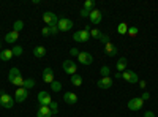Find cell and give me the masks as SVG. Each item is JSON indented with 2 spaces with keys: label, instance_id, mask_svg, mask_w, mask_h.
<instances>
[{
  "label": "cell",
  "instance_id": "14",
  "mask_svg": "<svg viewBox=\"0 0 158 117\" xmlns=\"http://www.w3.org/2000/svg\"><path fill=\"white\" fill-rule=\"evenodd\" d=\"M117 44H114V43H108V44H104V54H106L108 57H115L117 56Z\"/></svg>",
  "mask_w": 158,
  "mask_h": 117
},
{
  "label": "cell",
  "instance_id": "31",
  "mask_svg": "<svg viewBox=\"0 0 158 117\" xmlns=\"http://www.w3.org/2000/svg\"><path fill=\"white\" fill-rule=\"evenodd\" d=\"M98 41H100V43H103V44H108V43H109V35L101 32V35H100V38H98Z\"/></svg>",
  "mask_w": 158,
  "mask_h": 117
},
{
  "label": "cell",
  "instance_id": "33",
  "mask_svg": "<svg viewBox=\"0 0 158 117\" xmlns=\"http://www.w3.org/2000/svg\"><path fill=\"white\" fill-rule=\"evenodd\" d=\"M49 27V32H51V35H57L60 30H59V27H57V24H52V25H48Z\"/></svg>",
  "mask_w": 158,
  "mask_h": 117
},
{
  "label": "cell",
  "instance_id": "7",
  "mask_svg": "<svg viewBox=\"0 0 158 117\" xmlns=\"http://www.w3.org/2000/svg\"><path fill=\"white\" fill-rule=\"evenodd\" d=\"M36 98H38L40 106H49L51 103H52V98H51L49 92H46V90H41V92H38Z\"/></svg>",
  "mask_w": 158,
  "mask_h": 117
},
{
  "label": "cell",
  "instance_id": "8",
  "mask_svg": "<svg viewBox=\"0 0 158 117\" xmlns=\"http://www.w3.org/2000/svg\"><path fill=\"white\" fill-rule=\"evenodd\" d=\"M27 98H29V90L24 89V87H18L16 94H15V101L16 103H24V101H27Z\"/></svg>",
  "mask_w": 158,
  "mask_h": 117
},
{
  "label": "cell",
  "instance_id": "23",
  "mask_svg": "<svg viewBox=\"0 0 158 117\" xmlns=\"http://www.w3.org/2000/svg\"><path fill=\"white\" fill-rule=\"evenodd\" d=\"M128 27H130V25H128L127 22H120V24L117 25V33H118V35H125V33L128 32Z\"/></svg>",
  "mask_w": 158,
  "mask_h": 117
},
{
  "label": "cell",
  "instance_id": "12",
  "mask_svg": "<svg viewBox=\"0 0 158 117\" xmlns=\"http://www.w3.org/2000/svg\"><path fill=\"white\" fill-rule=\"evenodd\" d=\"M89 19H90V22H92V24L98 25V24H101V21H103V13H101L100 10H97V8H95V10H92Z\"/></svg>",
  "mask_w": 158,
  "mask_h": 117
},
{
  "label": "cell",
  "instance_id": "43",
  "mask_svg": "<svg viewBox=\"0 0 158 117\" xmlns=\"http://www.w3.org/2000/svg\"><path fill=\"white\" fill-rule=\"evenodd\" d=\"M0 52H2V43H0Z\"/></svg>",
  "mask_w": 158,
  "mask_h": 117
},
{
  "label": "cell",
  "instance_id": "6",
  "mask_svg": "<svg viewBox=\"0 0 158 117\" xmlns=\"http://www.w3.org/2000/svg\"><path fill=\"white\" fill-rule=\"evenodd\" d=\"M122 79L130 82V84H136V82H139V76H138V73L131 71V70H125L122 73Z\"/></svg>",
  "mask_w": 158,
  "mask_h": 117
},
{
  "label": "cell",
  "instance_id": "26",
  "mask_svg": "<svg viewBox=\"0 0 158 117\" xmlns=\"http://www.w3.org/2000/svg\"><path fill=\"white\" fill-rule=\"evenodd\" d=\"M138 33H139V29L136 27V25H131V27H128V32H127L128 36L135 38V36H138Z\"/></svg>",
  "mask_w": 158,
  "mask_h": 117
},
{
  "label": "cell",
  "instance_id": "3",
  "mask_svg": "<svg viewBox=\"0 0 158 117\" xmlns=\"http://www.w3.org/2000/svg\"><path fill=\"white\" fill-rule=\"evenodd\" d=\"M62 70L67 73V74H70V76H73V74H76V71H77V63H74L73 60H63V63H62Z\"/></svg>",
  "mask_w": 158,
  "mask_h": 117
},
{
  "label": "cell",
  "instance_id": "15",
  "mask_svg": "<svg viewBox=\"0 0 158 117\" xmlns=\"http://www.w3.org/2000/svg\"><path fill=\"white\" fill-rule=\"evenodd\" d=\"M46 48L44 46H35L33 49H32V54H33V57H36V59H43V57H46Z\"/></svg>",
  "mask_w": 158,
  "mask_h": 117
},
{
  "label": "cell",
  "instance_id": "32",
  "mask_svg": "<svg viewBox=\"0 0 158 117\" xmlns=\"http://www.w3.org/2000/svg\"><path fill=\"white\" fill-rule=\"evenodd\" d=\"M24 81H25V77L19 76V77H16V79L13 81L11 84H13V86H16V87H22V86H24Z\"/></svg>",
  "mask_w": 158,
  "mask_h": 117
},
{
  "label": "cell",
  "instance_id": "39",
  "mask_svg": "<svg viewBox=\"0 0 158 117\" xmlns=\"http://www.w3.org/2000/svg\"><path fill=\"white\" fill-rule=\"evenodd\" d=\"M70 54L74 56V57H77V56H79V49H77V48H71V49H70Z\"/></svg>",
  "mask_w": 158,
  "mask_h": 117
},
{
  "label": "cell",
  "instance_id": "44",
  "mask_svg": "<svg viewBox=\"0 0 158 117\" xmlns=\"http://www.w3.org/2000/svg\"><path fill=\"white\" fill-rule=\"evenodd\" d=\"M52 117H59V115H52Z\"/></svg>",
  "mask_w": 158,
  "mask_h": 117
},
{
  "label": "cell",
  "instance_id": "36",
  "mask_svg": "<svg viewBox=\"0 0 158 117\" xmlns=\"http://www.w3.org/2000/svg\"><path fill=\"white\" fill-rule=\"evenodd\" d=\"M90 13H92V11H89V10L82 8L81 11H79V16H81V18H89V16H90Z\"/></svg>",
  "mask_w": 158,
  "mask_h": 117
},
{
  "label": "cell",
  "instance_id": "42",
  "mask_svg": "<svg viewBox=\"0 0 158 117\" xmlns=\"http://www.w3.org/2000/svg\"><path fill=\"white\" fill-rule=\"evenodd\" d=\"M115 77H117V79H122V73H117L115 71Z\"/></svg>",
  "mask_w": 158,
  "mask_h": 117
},
{
  "label": "cell",
  "instance_id": "13",
  "mask_svg": "<svg viewBox=\"0 0 158 117\" xmlns=\"http://www.w3.org/2000/svg\"><path fill=\"white\" fill-rule=\"evenodd\" d=\"M112 84H114V81H112V77H111V76L100 77L98 82H97V86H98L100 89H111V87H112Z\"/></svg>",
  "mask_w": 158,
  "mask_h": 117
},
{
  "label": "cell",
  "instance_id": "1",
  "mask_svg": "<svg viewBox=\"0 0 158 117\" xmlns=\"http://www.w3.org/2000/svg\"><path fill=\"white\" fill-rule=\"evenodd\" d=\"M15 97H11L10 94L6 92H2L0 94V106H3L5 109H11L13 106H15Z\"/></svg>",
  "mask_w": 158,
  "mask_h": 117
},
{
  "label": "cell",
  "instance_id": "4",
  "mask_svg": "<svg viewBox=\"0 0 158 117\" xmlns=\"http://www.w3.org/2000/svg\"><path fill=\"white\" fill-rule=\"evenodd\" d=\"M144 101L141 97H136V98H131L128 103H127V106H128V109L130 111H141L142 109V106H144Z\"/></svg>",
  "mask_w": 158,
  "mask_h": 117
},
{
  "label": "cell",
  "instance_id": "5",
  "mask_svg": "<svg viewBox=\"0 0 158 117\" xmlns=\"http://www.w3.org/2000/svg\"><path fill=\"white\" fill-rule=\"evenodd\" d=\"M73 40H74L76 43H87V41L90 40V32H87V30H84V29L77 30V32H74V35H73Z\"/></svg>",
  "mask_w": 158,
  "mask_h": 117
},
{
  "label": "cell",
  "instance_id": "25",
  "mask_svg": "<svg viewBox=\"0 0 158 117\" xmlns=\"http://www.w3.org/2000/svg\"><path fill=\"white\" fill-rule=\"evenodd\" d=\"M11 51H13V56H16V57H21L24 54V48L19 46V44H16L15 48H11Z\"/></svg>",
  "mask_w": 158,
  "mask_h": 117
},
{
  "label": "cell",
  "instance_id": "35",
  "mask_svg": "<svg viewBox=\"0 0 158 117\" xmlns=\"http://www.w3.org/2000/svg\"><path fill=\"white\" fill-rule=\"evenodd\" d=\"M100 35H101V32H100L98 29H92V30H90V38H97V40H98Z\"/></svg>",
  "mask_w": 158,
  "mask_h": 117
},
{
  "label": "cell",
  "instance_id": "34",
  "mask_svg": "<svg viewBox=\"0 0 158 117\" xmlns=\"http://www.w3.org/2000/svg\"><path fill=\"white\" fill-rule=\"evenodd\" d=\"M49 108H51V111H52V114H57L59 112V105H57V101H52L51 105H49Z\"/></svg>",
  "mask_w": 158,
  "mask_h": 117
},
{
  "label": "cell",
  "instance_id": "9",
  "mask_svg": "<svg viewBox=\"0 0 158 117\" xmlns=\"http://www.w3.org/2000/svg\"><path fill=\"white\" fill-rule=\"evenodd\" d=\"M43 22H44L46 25L57 24V22H59V16L56 15V13H52V11H44V13H43Z\"/></svg>",
  "mask_w": 158,
  "mask_h": 117
},
{
  "label": "cell",
  "instance_id": "16",
  "mask_svg": "<svg viewBox=\"0 0 158 117\" xmlns=\"http://www.w3.org/2000/svg\"><path fill=\"white\" fill-rule=\"evenodd\" d=\"M52 115L54 114H52L49 106H40L36 111V117H52Z\"/></svg>",
  "mask_w": 158,
  "mask_h": 117
},
{
  "label": "cell",
  "instance_id": "19",
  "mask_svg": "<svg viewBox=\"0 0 158 117\" xmlns=\"http://www.w3.org/2000/svg\"><path fill=\"white\" fill-rule=\"evenodd\" d=\"M18 38H19V32L11 30L10 33H6V35H5L3 40H5L6 43H16V41H18Z\"/></svg>",
  "mask_w": 158,
  "mask_h": 117
},
{
  "label": "cell",
  "instance_id": "11",
  "mask_svg": "<svg viewBox=\"0 0 158 117\" xmlns=\"http://www.w3.org/2000/svg\"><path fill=\"white\" fill-rule=\"evenodd\" d=\"M41 79L46 82V84H52L56 79H54V71H52V68L51 67H46L44 70H43V73H41Z\"/></svg>",
  "mask_w": 158,
  "mask_h": 117
},
{
  "label": "cell",
  "instance_id": "2",
  "mask_svg": "<svg viewBox=\"0 0 158 117\" xmlns=\"http://www.w3.org/2000/svg\"><path fill=\"white\" fill-rule=\"evenodd\" d=\"M73 21L71 19H68V18H65V16H60L59 18V22H57V27H59V30L60 32H70L71 29H73Z\"/></svg>",
  "mask_w": 158,
  "mask_h": 117
},
{
  "label": "cell",
  "instance_id": "38",
  "mask_svg": "<svg viewBox=\"0 0 158 117\" xmlns=\"http://www.w3.org/2000/svg\"><path fill=\"white\" fill-rule=\"evenodd\" d=\"M141 98H142L144 101H147V100L150 98V94L147 92V90H144V92H142V95H141Z\"/></svg>",
  "mask_w": 158,
  "mask_h": 117
},
{
  "label": "cell",
  "instance_id": "22",
  "mask_svg": "<svg viewBox=\"0 0 158 117\" xmlns=\"http://www.w3.org/2000/svg\"><path fill=\"white\" fill-rule=\"evenodd\" d=\"M11 59H13V51H11V49H3L2 52H0V60L10 62Z\"/></svg>",
  "mask_w": 158,
  "mask_h": 117
},
{
  "label": "cell",
  "instance_id": "24",
  "mask_svg": "<svg viewBox=\"0 0 158 117\" xmlns=\"http://www.w3.org/2000/svg\"><path fill=\"white\" fill-rule=\"evenodd\" d=\"M51 86V90H52V92H54V94H59L60 92V90H62V82L60 81H54V82H52V84H49Z\"/></svg>",
  "mask_w": 158,
  "mask_h": 117
},
{
  "label": "cell",
  "instance_id": "27",
  "mask_svg": "<svg viewBox=\"0 0 158 117\" xmlns=\"http://www.w3.org/2000/svg\"><path fill=\"white\" fill-rule=\"evenodd\" d=\"M22 29H24V21H21V19L15 21V24H13V30H15V32H21Z\"/></svg>",
  "mask_w": 158,
  "mask_h": 117
},
{
  "label": "cell",
  "instance_id": "10",
  "mask_svg": "<svg viewBox=\"0 0 158 117\" xmlns=\"http://www.w3.org/2000/svg\"><path fill=\"white\" fill-rule=\"evenodd\" d=\"M77 60L81 65H90V63H94V56H92L90 52H87V51H82V52H79L77 56Z\"/></svg>",
  "mask_w": 158,
  "mask_h": 117
},
{
  "label": "cell",
  "instance_id": "28",
  "mask_svg": "<svg viewBox=\"0 0 158 117\" xmlns=\"http://www.w3.org/2000/svg\"><path fill=\"white\" fill-rule=\"evenodd\" d=\"M24 89H32V87H35V79H32V77H27V79L24 81V86H22Z\"/></svg>",
  "mask_w": 158,
  "mask_h": 117
},
{
  "label": "cell",
  "instance_id": "40",
  "mask_svg": "<svg viewBox=\"0 0 158 117\" xmlns=\"http://www.w3.org/2000/svg\"><path fill=\"white\" fill-rule=\"evenodd\" d=\"M144 117H155V112L153 111H146L144 112Z\"/></svg>",
  "mask_w": 158,
  "mask_h": 117
},
{
  "label": "cell",
  "instance_id": "20",
  "mask_svg": "<svg viewBox=\"0 0 158 117\" xmlns=\"http://www.w3.org/2000/svg\"><path fill=\"white\" fill-rule=\"evenodd\" d=\"M21 76V70L18 68V67H13L11 70H10V73H8V81L10 82H13L16 79V77H19Z\"/></svg>",
  "mask_w": 158,
  "mask_h": 117
},
{
  "label": "cell",
  "instance_id": "21",
  "mask_svg": "<svg viewBox=\"0 0 158 117\" xmlns=\"http://www.w3.org/2000/svg\"><path fill=\"white\" fill-rule=\"evenodd\" d=\"M70 81H71V84H73L74 87H81V86H82V82H84L82 76H79L77 73H76V74H73V76H70Z\"/></svg>",
  "mask_w": 158,
  "mask_h": 117
},
{
  "label": "cell",
  "instance_id": "29",
  "mask_svg": "<svg viewBox=\"0 0 158 117\" xmlns=\"http://www.w3.org/2000/svg\"><path fill=\"white\" fill-rule=\"evenodd\" d=\"M95 0H85L84 2V8L85 10H89V11H92V10H95Z\"/></svg>",
  "mask_w": 158,
  "mask_h": 117
},
{
  "label": "cell",
  "instance_id": "18",
  "mask_svg": "<svg viewBox=\"0 0 158 117\" xmlns=\"http://www.w3.org/2000/svg\"><path fill=\"white\" fill-rule=\"evenodd\" d=\"M127 59L125 57H120V59H118L117 60V63H115V71L117 73H123L125 70H127Z\"/></svg>",
  "mask_w": 158,
  "mask_h": 117
},
{
  "label": "cell",
  "instance_id": "41",
  "mask_svg": "<svg viewBox=\"0 0 158 117\" xmlns=\"http://www.w3.org/2000/svg\"><path fill=\"white\" fill-rule=\"evenodd\" d=\"M138 84H139V87H141V89H146V87H147V82H146V81H139Z\"/></svg>",
  "mask_w": 158,
  "mask_h": 117
},
{
  "label": "cell",
  "instance_id": "37",
  "mask_svg": "<svg viewBox=\"0 0 158 117\" xmlns=\"http://www.w3.org/2000/svg\"><path fill=\"white\" fill-rule=\"evenodd\" d=\"M41 35H43V36H51V32H49V27H48V25H44V27L41 29Z\"/></svg>",
  "mask_w": 158,
  "mask_h": 117
},
{
  "label": "cell",
  "instance_id": "30",
  "mask_svg": "<svg viewBox=\"0 0 158 117\" xmlns=\"http://www.w3.org/2000/svg\"><path fill=\"white\" fill-rule=\"evenodd\" d=\"M100 74H101V77L109 76V74H111V68H109V67H106V65H103V67L100 68Z\"/></svg>",
  "mask_w": 158,
  "mask_h": 117
},
{
  "label": "cell",
  "instance_id": "17",
  "mask_svg": "<svg viewBox=\"0 0 158 117\" xmlns=\"http://www.w3.org/2000/svg\"><path fill=\"white\" fill-rule=\"evenodd\" d=\"M63 100H65V103H68V105H76L77 103V95L74 92H65L63 94Z\"/></svg>",
  "mask_w": 158,
  "mask_h": 117
}]
</instances>
